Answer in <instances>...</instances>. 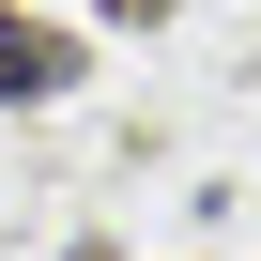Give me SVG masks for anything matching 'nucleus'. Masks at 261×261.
Returning <instances> with one entry per match:
<instances>
[{"instance_id":"1","label":"nucleus","mask_w":261,"mask_h":261,"mask_svg":"<svg viewBox=\"0 0 261 261\" xmlns=\"http://www.w3.org/2000/svg\"><path fill=\"white\" fill-rule=\"evenodd\" d=\"M46 92H77V46H62L46 16H16V0H0V108H46Z\"/></svg>"}]
</instances>
